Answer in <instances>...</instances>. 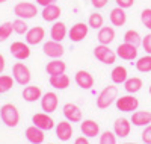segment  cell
<instances>
[{"label": "cell", "instance_id": "cell-14", "mask_svg": "<svg viewBox=\"0 0 151 144\" xmlns=\"http://www.w3.org/2000/svg\"><path fill=\"white\" fill-rule=\"evenodd\" d=\"M116 56L124 61H134L137 58V47L127 44V43H122L116 47Z\"/></svg>", "mask_w": 151, "mask_h": 144}, {"label": "cell", "instance_id": "cell-32", "mask_svg": "<svg viewBox=\"0 0 151 144\" xmlns=\"http://www.w3.org/2000/svg\"><path fill=\"white\" fill-rule=\"evenodd\" d=\"M15 81L14 77L9 76V74H0V94L8 93V91L14 87Z\"/></svg>", "mask_w": 151, "mask_h": 144}, {"label": "cell", "instance_id": "cell-9", "mask_svg": "<svg viewBox=\"0 0 151 144\" xmlns=\"http://www.w3.org/2000/svg\"><path fill=\"white\" fill-rule=\"evenodd\" d=\"M62 112H64L65 120H68L70 123H80L83 120L82 109L74 103H65L64 108H62Z\"/></svg>", "mask_w": 151, "mask_h": 144}, {"label": "cell", "instance_id": "cell-47", "mask_svg": "<svg viewBox=\"0 0 151 144\" xmlns=\"http://www.w3.org/2000/svg\"><path fill=\"white\" fill-rule=\"evenodd\" d=\"M150 94H151V85H150Z\"/></svg>", "mask_w": 151, "mask_h": 144}, {"label": "cell", "instance_id": "cell-19", "mask_svg": "<svg viewBox=\"0 0 151 144\" xmlns=\"http://www.w3.org/2000/svg\"><path fill=\"white\" fill-rule=\"evenodd\" d=\"M130 129L132 124L127 119H116L115 123H113V134L119 138H125L130 135Z\"/></svg>", "mask_w": 151, "mask_h": 144}, {"label": "cell", "instance_id": "cell-30", "mask_svg": "<svg viewBox=\"0 0 151 144\" xmlns=\"http://www.w3.org/2000/svg\"><path fill=\"white\" fill-rule=\"evenodd\" d=\"M124 43L132 44L134 47H139L142 44V38H141V35H139V32H137V31L129 29L127 32L124 33Z\"/></svg>", "mask_w": 151, "mask_h": 144}, {"label": "cell", "instance_id": "cell-1", "mask_svg": "<svg viewBox=\"0 0 151 144\" xmlns=\"http://www.w3.org/2000/svg\"><path fill=\"white\" fill-rule=\"evenodd\" d=\"M0 119L8 127H15L20 123V112L12 103H5L0 108Z\"/></svg>", "mask_w": 151, "mask_h": 144}, {"label": "cell", "instance_id": "cell-27", "mask_svg": "<svg viewBox=\"0 0 151 144\" xmlns=\"http://www.w3.org/2000/svg\"><path fill=\"white\" fill-rule=\"evenodd\" d=\"M41 15H42V18H44L45 21H58L59 17H60V8H59L58 5L52 3V5L42 8Z\"/></svg>", "mask_w": 151, "mask_h": 144}, {"label": "cell", "instance_id": "cell-21", "mask_svg": "<svg viewBox=\"0 0 151 144\" xmlns=\"http://www.w3.org/2000/svg\"><path fill=\"white\" fill-rule=\"evenodd\" d=\"M97 40H98L100 44L109 46L110 43H113V40H115V29H113L112 26H103L101 29H98Z\"/></svg>", "mask_w": 151, "mask_h": 144}, {"label": "cell", "instance_id": "cell-7", "mask_svg": "<svg viewBox=\"0 0 151 144\" xmlns=\"http://www.w3.org/2000/svg\"><path fill=\"white\" fill-rule=\"evenodd\" d=\"M11 55L14 56L17 61H24L30 56V47L27 43H23V41H14L9 47Z\"/></svg>", "mask_w": 151, "mask_h": 144}, {"label": "cell", "instance_id": "cell-40", "mask_svg": "<svg viewBox=\"0 0 151 144\" xmlns=\"http://www.w3.org/2000/svg\"><path fill=\"white\" fill-rule=\"evenodd\" d=\"M115 3H116V6H119L122 9H129L134 5V0H115Z\"/></svg>", "mask_w": 151, "mask_h": 144}, {"label": "cell", "instance_id": "cell-34", "mask_svg": "<svg viewBox=\"0 0 151 144\" xmlns=\"http://www.w3.org/2000/svg\"><path fill=\"white\" fill-rule=\"evenodd\" d=\"M14 28H12V21H6L3 24H0V43H5L8 38L12 35Z\"/></svg>", "mask_w": 151, "mask_h": 144}, {"label": "cell", "instance_id": "cell-41", "mask_svg": "<svg viewBox=\"0 0 151 144\" xmlns=\"http://www.w3.org/2000/svg\"><path fill=\"white\" fill-rule=\"evenodd\" d=\"M107 2L109 0H91V5L94 8H97V9H101V8H104L107 5Z\"/></svg>", "mask_w": 151, "mask_h": 144}, {"label": "cell", "instance_id": "cell-35", "mask_svg": "<svg viewBox=\"0 0 151 144\" xmlns=\"http://www.w3.org/2000/svg\"><path fill=\"white\" fill-rule=\"evenodd\" d=\"M12 28H14V32L18 33V35H26L27 31H29L26 20H23V18H17V20L12 21Z\"/></svg>", "mask_w": 151, "mask_h": 144}, {"label": "cell", "instance_id": "cell-15", "mask_svg": "<svg viewBox=\"0 0 151 144\" xmlns=\"http://www.w3.org/2000/svg\"><path fill=\"white\" fill-rule=\"evenodd\" d=\"M74 81L82 89H91L94 87V76L86 70H79L74 76Z\"/></svg>", "mask_w": 151, "mask_h": 144}, {"label": "cell", "instance_id": "cell-8", "mask_svg": "<svg viewBox=\"0 0 151 144\" xmlns=\"http://www.w3.org/2000/svg\"><path fill=\"white\" fill-rule=\"evenodd\" d=\"M89 32V26L85 23H76L74 26H71V29L68 31V38L71 40V43H80L88 36Z\"/></svg>", "mask_w": 151, "mask_h": 144}, {"label": "cell", "instance_id": "cell-25", "mask_svg": "<svg viewBox=\"0 0 151 144\" xmlns=\"http://www.w3.org/2000/svg\"><path fill=\"white\" fill-rule=\"evenodd\" d=\"M50 85H52L55 89H67L70 87V76H67L65 73H62V74H55V76H50V79H48Z\"/></svg>", "mask_w": 151, "mask_h": 144}, {"label": "cell", "instance_id": "cell-24", "mask_svg": "<svg viewBox=\"0 0 151 144\" xmlns=\"http://www.w3.org/2000/svg\"><path fill=\"white\" fill-rule=\"evenodd\" d=\"M110 79L115 85H124V82L129 79V73H127V68L124 65H116L115 68L112 70L110 73Z\"/></svg>", "mask_w": 151, "mask_h": 144}, {"label": "cell", "instance_id": "cell-46", "mask_svg": "<svg viewBox=\"0 0 151 144\" xmlns=\"http://www.w3.org/2000/svg\"><path fill=\"white\" fill-rule=\"evenodd\" d=\"M122 144H136V143H122Z\"/></svg>", "mask_w": 151, "mask_h": 144}, {"label": "cell", "instance_id": "cell-2", "mask_svg": "<svg viewBox=\"0 0 151 144\" xmlns=\"http://www.w3.org/2000/svg\"><path fill=\"white\" fill-rule=\"evenodd\" d=\"M116 99H118V87H115V84L109 85L98 94L97 108L98 109H107L113 102H116Z\"/></svg>", "mask_w": 151, "mask_h": 144}, {"label": "cell", "instance_id": "cell-28", "mask_svg": "<svg viewBox=\"0 0 151 144\" xmlns=\"http://www.w3.org/2000/svg\"><path fill=\"white\" fill-rule=\"evenodd\" d=\"M65 70H67V64L62 61V59H53V61H50V62L45 65V71H47L50 76L62 74V73H65Z\"/></svg>", "mask_w": 151, "mask_h": 144}, {"label": "cell", "instance_id": "cell-5", "mask_svg": "<svg viewBox=\"0 0 151 144\" xmlns=\"http://www.w3.org/2000/svg\"><path fill=\"white\" fill-rule=\"evenodd\" d=\"M94 56H95L97 61L103 62V64H115V61H116V52H113L109 46L98 44L94 49Z\"/></svg>", "mask_w": 151, "mask_h": 144}, {"label": "cell", "instance_id": "cell-37", "mask_svg": "<svg viewBox=\"0 0 151 144\" xmlns=\"http://www.w3.org/2000/svg\"><path fill=\"white\" fill-rule=\"evenodd\" d=\"M141 21L147 29L151 31V8H147L141 12Z\"/></svg>", "mask_w": 151, "mask_h": 144}, {"label": "cell", "instance_id": "cell-17", "mask_svg": "<svg viewBox=\"0 0 151 144\" xmlns=\"http://www.w3.org/2000/svg\"><path fill=\"white\" fill-rule=\"evenodd\" d=\"M80 130L88 138H94L100 135V124L94 120H82L80 121Z\"/></svg>", "mask_w": 151, "mask_h": 144}, {"label": "cell", "instance_id": "cell-44", "mask_svg": "<svg viewBox=\"0 0 151 144\" xmlns=\"http://www.w3.org/2000/svg\"><path fill=\"white\" fill-rule=\"evenodd\" d=\"M5 67H6V61H5V56L0 53V74L5 71Z\"/></svg>", "mask_w": 151, "mask_h": 144}, {"label": "cell", "instance_id": "cell-31", "mask_svg": "<svg viewBox=\"0 0 151 144\" xmlns=\"http://www.w3.org/2000/svg\"><path fill=\"white\" fill-rule=\"evenodd\" d=\"M134 67L141 73H150L151 71V55H145V56L137 58V61L134 62Z\"/></svg>", "mask_w": 151, "mask_h": 144}, {"label": "cell", "instance_id": "cell-22", "mask_svg": "<svg viewBox=\"0 0 151 144\" xmlns=\"http://www.w3.org/2000/svg\"><path fill=\"white\" fill-rule=\"evenodd\" d=\"M109 20L112 23V26H116V28H121V26L125 24L127 21V14H125V9L116 6L110 11V15H109Z\"/></svg>", "mask_w": 151, "mask_h": 144}, {"label": "cell", "instance_id": "cell-20", "mask_svg": "<svg viewBox=\"0 0 151 144\" xmlns=\"http://www.w3.org/2000/svg\"><path fill=\"white\" fill-rule=\"evenodd\" d=\"M56 137L60 141H68L73 137V124L65 120V121H60L56 124Z\"/></svg>", "mask_w": 151, "mask_h": 144}, {"label": "cell", "instance_id": "cell-23", "mask_svg": "<svg viewBox=\"0 0 151 144\" xmlns=\"http://www.w3.org/2000/svg\"><path fill=\"white\" fill-rule=\"evenodd\" d=\"M130 121L134 126H148L151 124V112L150 111H134L132 114V119Z\"/></svg>", "mask_w": 151, "mask_h": 144}, {"label": "cell", "instance_id": "cell-38", "mask_svg": "<svg viewBox=\"0 0 151 144\" xmlns=\"http://www.w3.org/2000/svg\"><path fill=\"white\" fill-rule=\"evenodd\" d=\"M142 47L147 52V55H151V33H148L142 38Z\"/></svg>", "mask_w": 151, "mask_h": 144}, {"label": "cell", "instance_id": "cell-33", "mask_svg": "<svg viewBox=\"0 0 151 144\" xmlns=\"http://www.w3.org/2000/svg\"><path fill=\"white\" fill-rule=\"evenodd\" d=\"M104 24V18L103 15L100 14V12H94V14L89 15V20H88V26H89L91 29H101Z\"/></svg>", "mask_w": 151, "mask_h": 144}, {"label": "cell", "instance_id": "cell-36", "mask_svg": "<svg viewBox=\"0 0 151 144\" xmlns=\"http://www.w3.org/2000/svg\"><path fill=\"white\" fill-rule=\"evenodd\" d=\"M100 144H116V135L110 130H104L100 135Z\"/></svg>", "mask_w": 151, "mask_h": 144}, {"label": "cell", "instance_id": "cell-16", "mask_svg": "<svg viewBox=\"0 0 151 144\" xmlns=\"http://www.w3.org/2000/svg\"><path fill=\"white\" fill-rule=\"evenodd\" d=\"M50 36H52L53 41H58V43H62L68 36V29L65 23L62 21H55L53 26H52V31H50Z\"/></svg>", "mask_w": 151, "mask_h": 144}, {"label": "cell", "instance_id": "cell-39", "mask_svg": "<svg viewBox=\"0 0 151 144\" xmlns=\"http://www.w3.org/2000/svg\"><path fill=\"white\" fill-rule=\"evenodd\" d=\"M142 141L145 144H151V124L145 126L144 132H142Z\"/></svg>", "mask_w": 151, "mask_h": 144}, {"label": "cell", "instance_id": "cell-18", "mask_svg": "<svg viewBox=\"0 0 151 144\" xmlns=\"http://www.w3.org/2000/svg\"><path fill=\"white\" fill-rule=\"evenodd\" d=\"M24 135H26V138H27V141H29L30 144H42L44 140H45L44 130L40 129V127H36L35 124L29 126V127L26 129V134H24Z\"/></svg>", "mask_w": 151, "mask_h": 144}, {"label": "cell", "instance_id": "cell-42", "mask_svg": "<svg viewBox=\"0 0 151 144\" xmlns=\"http://www.w3.org/2000/svg\"><path fill=\"white\" fill-rule=\"evenodd\" d=\"M35 2H36V5H40V6L45 8V6H48V5L55 3V0H35Z\"/></svg>", "mask_w": 151, "mask_h": 144}, {"label": "cell", "instance_id": "cell-13", "mask_svg": "<svg viewBox=\"0 0 151 144\" xmlns=\"http://www.w3.org/2000/svg\"><path fill=\"white\" fill-rule=\"evenodd\" d=\"M44 38H45V29L42 26H33L26 33V43L29 46H36V44H41Z\"/></svg>", "mask_w": 151, "mask_h": 144}, {"label": "cell", "instance_id": "cell-43", "mask_svg": "<svg viewBox=\"0 0 151 144\" xmlns=\"http://www.w3.org/2000/svg\"><path fill=\"white\" fill-rule=\"evenodd\" d=\"M74 144H89V141H88V137H79V138H76Z\"/></svg>", "mask_w": 151, "mask_h": 144}, {"label": "cell", "instance_id": "cell-29", "mask_svg": "<svg viewBox=\"0 0 151 144\" xmlns=\"http://www.w3.org/2000/svg\"><path fill=\"white\" fill-rule=\"evenodd\" d=\"M142 87H144L142 79H141V77H136V76L129 77V79L124 82V89L127 91L129 94H136L137 91L142 89Z\"/></svg>", "mask_w": 151, "mask_h": 144}, {"label": "cell", "instance_id": "cell-45", "mask_svg": "<svg viewBox=\"0 0 151 144\" xmlns=\"http://www.w3.org/2000/svg\"><path fill=\"white\" fill-rule=\"evenodd\" d=\"M5 2H8V0H0V3H5Z\"/></svg>", "mask_w": 151, "mask_h": 144}, {"label": "cell", "instance_id": "cell-6", "mask_svg": "<svg viewBox=\"0 0 151 144\" xmlns=\"http://www.w3.org/2000/svg\"><path fill=\"white\" fill-rule=\"evenodd\" d=\"M116 109L121 112H133L139 106V100H137L133 94H127V96H121L116 99Z\"/></svg>", "mask_w": 151, "mask_h": 144}, {"label": "cell", "instance_id": "cell-26", "mask_svg": "<svg viewBox=\"0 0 151 144\" xmlns=\"http://www.w3.org/2000/svg\"><path fill=\"white\" fill-rule=\"evenodd\" d=\"M42 97V91L40 87H36V85H26L23 89V99L32 103V102H36L38 99H41Z\"/></svg>", "mask_w": 151, "mask_h": 144}, {"label": "cell", "instance_id": "cell-10", "mask_svg": "<svg viewBox=\"0 0 151 144\" xmlns=\"http://www.w3.org/2000/svg\"><path fill=\"white\" fill-rule=\"evenodd\" d=\"M32 123H33L36 127L42 129L44 132H45V130H52V129L55 127V120H53L52 117H50V114H47V112H36V114H33Z\"/></svg>", "mask_w": 151, "mask_h": 144}, {"label": "cell", "instance_id": "cell-3", "mask_svg": "<svg viewBox=\"0 0 151 144\" xmlns=\"http://www.w3.org/2000/svg\"><path fill=\"white\" fill-rule=\"evenodd\" d=\"M12 77H14V81L18 85L26 87L32 81V73H30V70H29V67H27L26 64L15 62L14 67H12Z\"/></svg>", "mask_w": 151, "mask_h": 144}, {"label": "cell", "instance_id": "cell-11", "mask_svg": "<svg viewBox=\"0 0 151 144\" xmlns=\"http://www.w3.org/2000/svg\"><path fill=\"white\" fill-rule=\"evenodd\" d=\"M42 50H44V55L52 58V59H59L65 53V49H64V46H62V43H58V41H53V40L44 43Z\"/></svg>", "mask_w": 151, "mask_h": 144}, {"label": "cell", "instance_id": "cell-12", "mask_svg": "<svg viewBox=\"0 0 151 144\" xmlns=\"http://www.w3.org/2000/svg\"><path fill=\"white\" fill-rule=\"evenodd\" d=\"M58 105H59V99L58 94L53 93V91H47L45 94H42L41 97V108L44 112L47 114H52L58 109Z\"/></svg>", "mask_w": 151, "mask_h": 144}, {"label": "cell", "instance_id": "cell-4", "mask_svg": "<svg viewBox=\"0 0 151 144\" xmlns=\"http://www.w3.org/2000/svg\"><path fill=\"white\" fill-rule=\"evenodd\" d=\"M14 14L17 15V18L30 20V18L36 17L38 8H36V5L32 3V2H18V3L14 6Z\"/></svg>", "mask_w": 151, "mask_h": 144}]
</instances>
